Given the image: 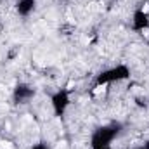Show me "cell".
Instances as JSON below:
<instances>
[{"mask_svg": "<svg viewBox=\"0 0 149 149\" xmlns=\"http://www.w3.org/2000/svg\"><path fill=\"white\" fill-rule=\"evenodd\" d=\"M102 90H104V85H102V87H97V88H95V94H101Z\"/></svg>", "mask_w": 149, "mask_h": 149, "instance_id": "obj_2", "label": "cell"}, {"mask_svg": "<svg viewBox=\"0 0 149 149\" xmlns=\"http://www.w3.org/2000/svg\"><path fill=\"white\" fill-rule=\"evenodd\" d=\"M0 149H12L10 142H0Z\"/></svg>", "mask_w": 149, "mask_h": 149, "instance_id": "obj_1", "label": "cell"}]
</instances>
